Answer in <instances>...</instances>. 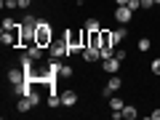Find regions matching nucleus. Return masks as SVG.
Returning a JSON list of instances; mask_svg holds the SVG:
<instances>
[{"label": "nucleus", "instance_id": "obj_10", "mask_svg": "<svg viewBox=\"0 0 160 120\" xmlns=\"http://www.w3.org/2000/svg\"><path fill=\"white\" fill-rule=\"evenodd\" d=\"M128 38V29L126 27H118V29H112V43L118 46V43H123V40Z\"/></svg>", "mask_w": 160, "mask_h": 120}, {"label": "nucleus", "instance_id": "obj_30", "mask_svg": "<svg viewBox=\"0 0 160 120\" xmlns=\"http://www.w3.org/2000/svg\"><path fill=\"white\" fill-rule=\"evenodd\" d=\"M155 6H160V0H155Z\"/></svg>", "mask_w": 160, "mask_h": 120}, {"label": "nucleus", "instance_id": "obj_6", "mask_svg": "<svg viewBox=\"0 0 160 120\" xmlns=\"http://www.w3.org/2000/svg\"><path fill=\"white\" fill-rule=\"evenodd\" d=\"M80 53H83V62H88V64H93V62H102V51H99L96 46H86Z\"/></svg>", "mask_w": 160, "mask_h": 120}, {"label": "nucleus", "instance_id": "obj_14", "mask_svg": "<svg viewBox=\"0 0 160 120\" xmlns=\"http://www.w3.org/2000/svg\"><path fill=\"white\" fill-rule=\"evenodd\" d=\"M136 107H133V104H126V107H123V118L126 120H136Z\"/></svg>", "mask_w": 160, "mask_h": 120}, {"label": "nucleus", "instance_id": "obj_21", "mask_svg": "<svg viewBox=\"0 0 160 120\" xmlns=\"http://www.w3.org/2000/svg\"><path fill=\"white\" fill-rule=\"evenodd\" d=\"M59 78H72V67H69V64H62V69H59Z\"/></svg>", "mask_w": 160, "mask_h": 120}, {"label": "nucleus", "instance_id": "obj_27", "mask_svg": "<svg viewBox=\"0 0 160 120\" xmlns=\"http://www.w3.org/2000/svg\"><path fill=\"white\" fill-rule=\"evenodd\" d=\"M32 6V0H19V8H29Z\"/></svg>", "mask_w": 160, "mask_h": 120}, {"label": "nucleus", "instance_id": "obj_25", "mask_svg": "<svg viewBox=\"0 0 160 120\" xmlns=\"http://www.w3.org/2000/svg\"><path fill=\"white\" fill-rule=\"evenodd\" d=\"M115 56H118V59H120V62H126V56H128V53H126V51H123V48H115Z\"/></svg>", "mask_w": 160, "mask_h": 120}, {"label": "nucleus", "instance_id": "obj_13", "mask_svg": "<svg viewBox=\"0 0 160 120\" xmlns=\"http://www.w3.org/2000/svg\"><path fill=\"white\" fill-rule=\"evenodd\" d=\"M48 107H51V109H56V107H62V96H59V91H53V93H48Z\"/></svg>", "mask_w": 160, "mask_h": 120}, {"label": "nucleus", "instance_id": "obj_2", "mask_svg": "<svg viewBox=\"0 0 160 120\" xmlns=\"http://www.w3.org/2000/svg\"><path fill=\"white\" fill-rule=\"evenodd\" d=\"M35 43L43 46V48H48V46L53 43V29H51V24L43 22V19H40L38 27H35Z\"/></svg>", "mask_w": 160, "mask_h": 120}, {"label": "nucleus", "instance_id": "obj_23", "mask_svg": "<svg viewBox=\"0 0 160 120\" xmlns=\"http://www.w3.org/2000/svg\"><path fill=\"white\" fill-rule=\"evenodd\" d=\"M3 8H8V11L11 8H19V0H3Z\"/></svg>", "mask_w": 160, "mask_h": 120}, {"label": "nucleus", "instance_id": "obj_3", "mask_svg": "<svg viewBox=\"0 0 160 120\" xmlns=\"http://www.w3.org/2000/svg\"><path fill=\"white\" fill-rule=\"evenodd\" d=\"M67 40H53L51 46H48V56L51 59H62V56H67Z\"/></svg>", "mask_w": 160, "mask_h": 120}, {"label": "nucleus", "instance_id": "obj_29", "mask_svg": "<svg viewBox=\"0 0 160 120\" xmlns=\"http://www.w3.org/2000/svg\"><path fill=\"white\" fill-rule=\"evenodd\" d=\"M128 0H115V6H126Z\"/></svg>", "mask_w": 160, "mask_h": 120}, {"label": "nucleus", "instance_id": "obj_17", "mask_svg": "<svg viewBox=\"0 0 160 120\" xmlns=\"http://www.w3.org/2000/svg\"><path fill=\"white\" fill-rule=\"evenodd\" d=\"M123 107H126V102L120 96H109V109H123Z\"/></svg>", "mask_w": 160, "mask_h": 120}, {"label": "nucleus", "instance_id": "obj_4", "mask_svg": "<svg viewBox=\"0 0 160 120\" xmlns=\"http://www.w3.org/2000/svg\"><path fill=\"white\" fill-rule=\"evenodd\" d=\"M120 88H123V80H120L118 75H109V80H107V86L102 88V96H107V99H109V96H112L115 91H120Z\"/></svg>", "mask_w": 160, "mask_h": 120}, {"label": "nucleus", "instance_id": "obj_5", "mask_svg": "<svg viewBox=\"0 0 160 120\" xmlns=\"http://www.w3.org/2000/svg\"><path fill=\"white\" fill-rule=\"evenodd\" d=\"M131 19H133V11L128 6H118V8H115V22H118V24H128Z\"/></svg>", "mask_w": 160, "mask_h": 120}, {"label": "nucleus", "instance_id": "obj_12", "mask_svg": "<svg viewBox=\"0 0 160 120\" xmlns=\"http://www.w3.org/2000/svg\"><path fill=\"white\" fill-rule=\"evenodd\" d=\"M29 109H35L32 102H29L27 96H19V102H16V112H29Z\"/></svg>", "mask_w": 160, "mask_h": 120}, {"label": "nucleus", "instance_id": "obj_26", "mask_svg": "<svg viewBox=\"0 0 160 120\" xmlns=\"http://www.w3.org/2000/svg\"><path fill=\"white\" fill-rule=\"evenodd\" d=\"M142 8H155V0H142Z\"/></svg>", "mask_w": 160, "mask_h": 120}, {"label": "nucleus", "instance_id": "obj_8", "mask_svg": "<svg viewBox=\"0 0 160 120\" xmlns=\"http://www.w3.org/2000/svg\"><path fill=\"white\" fill-rule=\"evenodd\" d=\"M22 80H27V72H24V69H8V83H11V86H16Z\"/></svg>", "mask_w": 160, "mask_h": 120}, {"label": "nucleus", "instance_id": "obj_7", "mask_svg": "<svg viewBox=\"0 0 160 120\" xmlns=\"http://www.w3.org/2000/svg\"><path fill=\"white\" fill-rule=\"evenodd\" d=\"M120 59L118 56H112V59H102V69L104 72H109V75H118V69H120Z\"/></svg>", "mask_w": 160, "mask_h": 120}, {"label": "nucleus", "instance_id": "obj_1", "mask_svg": "<svg viewBox=\"0 0 160 120\" xmlns=\"http://www.w3.org/2000/svg\"><path fill=\"white\" fill-rule=\"evenodd\" d=\"M86 29H83V32H80V29H67V32H64V40H67V51L69 53H78V51H83V48H86ZM67 53V56H69Z\"/></svg>", "mask_w": 160, "mask_h": 120}, {"label": "nucleus", "instance_id": "obj_24", "mask_svg": "<svg viewBox=\"0 0 160 120\" xmlns=\"http://www.w3.org/2000/svg\"><path fill=\"white\" fill-rule=\"evenodd\" d=\"M126 6H128V8H131V11H136V8H142V0H128Z\"/></svg>", "mask_w": 160, "mask_h": 120}, {"label": "nucleus", "instance_id": "obj_28", "mask_svg": "<svg viewBox=\"0 0 160 120\" xmlns=\"http://www.w3.org/2000/svg\"><path fill=\"white\" fill-rule=\"evenodd\" d=\"M149 120H160V109H155V112H149Z\"/></svg>", "mask_w": 160, "mask_h": 120}, {"label": "nucleus", "instance_id": "obj_18", "mask_svg": "<svg viewBox=\"0 0 160 120\" xmlns=\"http://www.w3.org/2000/svg\"><path fill=\"white\" fill-rule=\"evenodd\" d=\"M19 27H22V24H19L16 19H11V16L3 19V29H19Z\"/></svg>", "mask_w": 160, "mask_h": 120}, {"label": "nucleus", "instance_id": "obj_16", "mask_svg": "<svg viewBox=\"0 0 160 120\" xmlns=\"http://www.w3.org/2000/svg\"><path fill=\"white\" fill-rule=\"evenodd\" d=\"M86 29H88V32H102V24H99V19H88V22H86Z\"/></svg>", "mask_w": 160, "mask_h": 120}, {"label": "nucleus", "instance_id": "obj_19", "mask_svg": "<svg viewBox=\"0 0 160 120\" xmlns=\"http://www.w3.org/2000/svg\"><path fill=\"white\" fill-rule=\"evenodd\" d=\"M139 51H142V53H147L149 51V48H152V40H149V38H142V40H139Z\"/></svg>", "mask_w": 160, "mask_h": 120}, {"label": "nucleus", "instance_id": "obj_15", "mask_svg": "<svg viewBox=\"0 0 160 120\" xmlns=\"http://www.w3.org/2000/svg\"><path fill=\"white\" fill-rule=\"evenodd\" d=\"M102 46H115L112 43V29H102ZM99 46V48H102Z\"/></svg>", "mask_w": 160, "mask_h": 120}, {"label": "nucleus", "instance_id": "obj_11", "mask_svg": "<svg viewBox=\"0 0 160 120\" xmlns=\"http://www.w3.org/2000/svg\"><path fill=\"white\" fill-rule=\"evenodd\" d=\"M27 53L35 59V62H40L43 59V46H38V43H32V46H27Z\"/></svg>", "mask_w": 160, "mask_h": 120}, {"label": "nucleus", "instance_id": "obj_22", "mask_svg": "<svg viewBox=\"0 0 160 120\" xmlns=\"http://www.w3.org/2000/svg\"><path fill=\"white\" fill-rule=\"evenodd\" d=\"M149 69H152L155 75H160V56H158V59H152V64H149Z\"/></svg>", "mask_w": 160, "mask_h": 120}, {"label": "nucleus", "instance_id": "obj_9", "mask_svg": "<svg viewBox=\"0 0 160 120\" xmlns=\"http://www.w3.org/2000/svg\"><path fill=\"white\" fill-rule=\"evenodd\" d=\"M75 104H78V93H75V91H64L62 93V107H75Z\"/></svg>", "mask_w": 160, "mask_h": 120}, {"label": "nucleus", "instance_id": "obj_20", "mask_svg": "<svg viewBox=\"0 0 160 120\" xmlns=\"http://www.w3.org/2000/svg\"><path fill=\"white\" fill-rule=\"evenodd\" d=\"M27 99L32 102V107H38V104L43 102V99H40V93H38V88H35V86H32V91H29V96H27Z\"/></svg>", "mask_w": 160, "mask_h": 120}]
</instances>
